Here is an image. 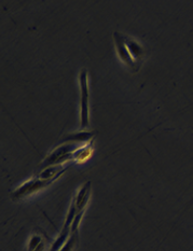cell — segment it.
Returning <instances> with one entry per match:
<instances>
[{"mask_svg": "<svg viewBox=\"0 0 193 251\" xmlns=\"http://www.w3.org/2000/svg\"><path fill=\"white\" fill-rule=\"evenodd\" d=\"M79 241V236H78V232L71 233L69 238L67 239V242L65 243L63 248L60 249V251H75L77 245H78Z\"/></svg>", "mask_w": 193, "mask_h": 251, "instance_id": "9", "label": "cell"}, {"mask_svg": "<svg viewBox=\"0 0 193 251\" xmlns=\"http://www.w3.org/2000/svg\"><path fill=\"white\" fill-rule=\"evenodd\" d=\"M53 181H55L54 179L48 180V179H41L39 177H35L28 181H26L25 183H23L22 185L16 189L14 192L12 193V200L13 201H19L26 198V196H29L35 194L39 191L46 189L47 187H49Z\"/></svg>", "mask_w": 193, "mask_h": 251, "instance_id": "2", "label": "cell"}, {"mask_svg": "<svg viewBox=\"0 0 193 251\" xmlns=\"http://www.w3.org/2000/svg\"><path fill=\"white\" fill-rule=\"evenodd\" d=\"M79 84L81 91L80 100V122L81 128L89 127V86H87V73L85 69H82L79 75Z\"/></svg>", "mask_w": 193, "mask_h": 251, "instance_id": "3", "label": "cell"}, {"mask_svg": "<svg viewBox=\"0 0 193 251\" xmlns=\"http://www.w3.org/2000/svg\"><path fill=\"white\" fill-rule=\"evenodd\" d=\"M93 137V133L91 132H85V130H82V132L71 134L66 137V141H70V143L74 144H81L83 145L86 141H89Z\"/></svg>", "mask_w": 193, "mask_h": 251, "instance_id": "7", "label": "cell"}, {"mask_svg": "<svg viewBox=\"0 0 193 251\" xmlns=\"http://www.w3.org/2000/svg\"><path fill=\"white\" fill-rule=\"evenodd\" d=\"M27 249H28V251H43L45 250V243H43L40 236L35 235L31 237Z\"/></svg>", "mask_w": 193, "mask_h": 251, "instance_id": "8", "label": "cell"}, {"mask_svg": "<svg viewBox=\"0 0 193 251\" xmlns=\"http://www.w3.org/2000/svg\"><path fill=\"white\" fill-rule=\"evenodd\" d=\"M123 39L132 58L134 59L135 63L137 64V66L140 67L142 58H144V54H145L144 48H142L138 42L135 41L133 38H131L129 36H123Z\"/></svg>", "mask_w": 193, "mask_h": 251, "instance_id": "6", "label": "cell"}, {"mask_svg": "<svg viewBox=\"0 0 193 251\" xmlns=\"http://www.w3.org/2000/svg\"><path fill=\"white\" fill-rule=\"evenodd\" d=\"M82 145L78 144H64L55 148L41 163V168L45 169L51 166H62L66 162L75 160V152L78 150Z\"/></svg>", "mask_w": 193, "mask_h": 251, "instance_id": "1", "label": "cell"}, {"mask_svg": "<svg viewBox=\"0 0 193 251\" xmlns=\"http://www.w3.org/2000/svg\"><path fill=\"white\" fill-rule=\"evenodd\" d=\"M90 196H91V182L87 181L85 184L82 185L74 199L77 209H78V214L80 215L84 214L87 203H89L90 201Z\"/></svg>", "mask_w": 193, "mask_h": 251, "instance_id": "5", "label": "cell"}, {"mask_svg": "<svg viewBox=\"0 0 193 251\" xmlns=\"http://www.w3.org/2000/svg\"><path fill=\"white\" fill-rule=\"evenodd\" d=\"M113 40H114L115 50H117V53H118V55H119L121 61H122L126 65V66L133 70V72H137V70L139 69V67L137 66V64L135 63L134 59L132 58L128 48H126V46H125L123 35H121L118 31H114L113 32Z\"/></svg>", "mask_w": 193, "mask_h": 251, "instance_id": "4", "label": "cell"}]
</instances>
